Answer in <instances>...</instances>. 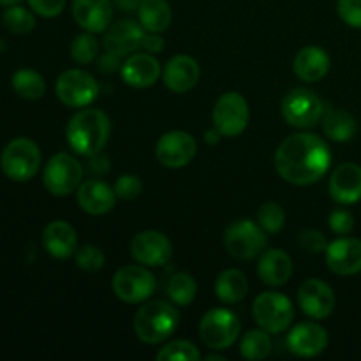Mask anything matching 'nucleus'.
Listing matches in <instances>:
<instances>
[{
    "mask_svg": "<svg viewBox=\"0 0 361 361\" xmlns=\"http://www.w3.org/2000/svg\"><path fill=\"white\" fill-rule=\"evenodd\" d=\"M331 152L326 141L312 133L286 137L275 152V169L293 185H310L326 175Z\"/></svg>",
    "mask_w": 361,
    "mask_h": 361,
    "instance_id": "nucleus-1",
    "label": "nucleus"
},
{
    "mask_svg": "<svg viewBox=\"0 0 361 361\" xmlns=\"http://www.w3.org/2000/svg\"><path fill=\"white\" fill-rule=\"evenodd\" d=\"M111 134V122L101 109H81L69 120L66 129L67 143L76 154L94 157L101 154Z\"/></svg>",
    "mask_w": 361,
    "mask_h": 361,
    "instance_id": "nucleus-2",
    "label": "nucleus"
},
{
    "mask_svg": "<svg viewBox=\"0 0 361 361\" xmlns=\"http://www.w3.org/2000/svg\"><path fill=\"white\" fill-rule=\"evenodd\" d=\"M178 324V310L162 300L145 303L134 317V331L145 344H161L168 341L176 331Z\"/></svg>",
    "mask_w": 361,
    "mask_h": 361,
    "instance_id": "nucleus-3",
    "label": "nucleus"
},
{
    "mask_svg": "<svg viewBox=\"0 0 361 361\" xmlns=\"http://www.w3.org/2000/svg\"><path fill=\"white\" fill-rule=\"evenodd\" d=\"M41 150L28 137H16L2 152L0 166L13 182H28L41 168Z\"/></svg>",
    "mask_w": 361,
    "mask_h": 361,
    "instance_id": "nucleus-4",
    "label": "nucleus"
},
{
    "mask_svg": "<svg viewBox=\"0 0 361 361\" xmlns=\"http://www.w3.org/2000/svg\"><path fill=\"white\" fill-rule=\"evenodd\" d=\"M254 321L268 334H282L291 326L295 319V309L291 300L282 293H261L252 303Z\"/></svg>",
    "mask_w": 361,
    "mask_h": 361,
    "instance_id": "nucleus-5",
    "label": "nucleus"
},
{
    "mask_svg": "<svg viewBox=\"0 0 361 361\" xmlns=\"http://www.w3.org/2000/svg\"><path fill=\"white\" fill-rule=\"evenodd\" d=\"M201 341L207 348L224 351L229 349L240 335V321L235 312L228 309H212L200 323Z\"/></svg>",
    "mask_w": 361,
    "mask_h": 361,
    "instance_id": "nucleus-6",
    "label": "nucleus"
},
{
    "mask_svg": "<svg viewBox=\"0 0 361 361\" xmlns=\"http://www.w3.org/2000/svg\"><path fill=\"white\" fill-rule=\"evenodd\" d=\"M282 116L286 122L298 129L317 126L324 116V104L312 90L295 88L282 99Z\"/></svg>",
    "mask_w": 361,
    "mask_h": 361,
    "instance_id": "nucleus-7",
    "label": "nucleus"
},
{
    "mask_svg": "<svg viewBox=\"0 0 361 361\" xmlns=\"http://www.w3.org/2000/svg\"><path fill=\"white\" fill-rule=\"evenodd\" d=\"M264 229L249 219L236 221L224 233V245L229 256L240 261H249L263 252L267 245Z\"/></svg>",
    "mask_w": 361,
    "mask_h": 361,
    "instance_id": "nucleus-8",
    "label": "nucleus"
},
{
    "mask_svg": "<svg viewBox=\"0 0 361 361\" xmlns=\"http://www.w3.org/2000/svg\"><path fill=\"white\" fill-rule=\"evenodd\" d=\"M83 168L80 161L69 154H56L46 164L42 182L53 196H67L81 185Z\"/></svg>",
    "mask_w": 361,
    "mask_h": 361,
    "instance_id": "nucleus-9",
    "label": "nucleus"
},
{
    "mask_svg": "<svg viewBox=\"0 0 361 361\" xmlns=\"http://www.w3.org/2000/svg\"><path fill=\"white\" fill-rule=\"evenodd\" d=\"M56 97L69 108H87L97 99L99 85L90 73L69 69L56 80Z\"/></svg>",
    "mask_w": 361,
    "mask_h": 361,
    "instance_id": "nucleus-10",
    "label": "nucleus"
},
{
    "mask_svg": "<svg viewBox=\"0 0 361 361\" xmlns=\"http://www.w3.org/2000/svg\"><path fill=\"white\" fill-rule=\"evenodd\" d=\"M249 116V104L238 92H228L221 95L214 106V126L221 136H240L247 129Z\"/></svg>",
    "mask_w": 361,
    "mask_h": 361,
    "instance_id": "nucleus-11",
    "label": "nucleus"
},
{
    "mask_svg": "<svg viewBox=\"0 0 361 361\" xmlns=\"http://www.w3.org/2000/svg\"><path fill=\"white\" fill-rule=\"evenodd\" d=\"M113 291L122 302L141 303L155 291V277L140 264H127L113 277Z\"/></svg>",
    "mask_w": 361,
    "mask_h": 361,
    "instance_id": "nucleus-12",
    "label": "nucleus"
},
{
    "mask_svg": "<svg viewBox=\"0 0 361 361\" xmlns=\"http://www.w3.org/2000/svg\"><path fill=\"white\" fill-rule=\"evenodd\" d=\"M197 154V143L185 130H169L162 134L155 147L157 161L166 168L178 169L189 164Z\"/></svg>",
    "mask_w": 361,
    "mask_h": 361,
    "instance_id": "nucleus-13",
    "label": "nucleus"
},
{
    "mask_svg": "<svg viewBox=\"0 0 361 361\" xmlns=\"http://www.w3.org/2000/svg\"><path fill=\"white\" fill-rule=\"evenodd\" d=\"M171 242L159 231H141L130 242V254L143 267H164L171 259Z\"/></svg>",
    "mask_w": 361,
    "mask_h": 361,
    "instance_id": "nucleus-14",
    "label": "nucleus"
},
{
    "mask_svg": "<svg viewBox=\"0 0 361 361\" xmlns=\"http://www.w3.org/2000/svg\"><path fill=\"white\" fill-rule=\"evenodd\" d=\"M298 305L312 319H326L335 309V295L326 282L309 279L298 291Z\"/></svg>",
    "mask_w": 361,
    "mask_h": 361,
    "instance_id": "nucleus-15",
    "label": "nucleus"
},
{
    "mask_svg": "<svg viewBox=\"0 0 361 361\" xmlns=\"http://www.w3.org/2000/svg\"><path fill=\"white\" fill-rule=\"evenodd\" d=\"M326 264L334 274L351 277L361 271V240L338 238L328 243Z\"/></svg>",
    "mask_w": 361,
    "mask_h": 361,
    "instance_id": "nucleus-16",
    "label": "nucleus"
},
{
    "mask_svg": "<svg viewBox=\"0 0 361 361\" xmlns=\"http://www.w3.org/2000/svg\"><path fill=\"white\" fill-rule=\"evenodd\" d=\"M328 345V334L316 323L296 324L288 335V348L300 358H314Z\"/></svg>",
    "mask_w": 361,
    "mask_h": 361,
    "instance_id": "nucleus-17",
    "label": "nucleus"
},
{
    "mask_svg": "<svg viewBox=\"0 0 361 361\" xmlns=\"http://www.w3.org/2000/svg\"><path fill=\"white\" fill-rule=\"evenodd\" d=\"M145 28L134 23L133 20H120L108 27L104 37L106 51H111L118 56L133 55L140 48H143Z\"/></svg>",
    "mask_w": 361,
    "mask_h": 361,
    "instance_id": "nucleus-18",
    "label": "nucleus"
},
{
    "mask_svg": "<svg viewBox=\"0 0 361 361\" xmlns=\"http://www.w3.org/2000/svg\"><path fill=\"white\" fill-rule=\"evenodd\" d=\"M330 196L338 204H355L361 200V168L355 162L338 166L330 178Z\"/></svg>",
    "mask_w": 361,
    "mask_h": 361,
    "instance_id": "nucleus-19",
    "label": "nucleus"
},
{
    "mask_svg": "<svg viewBox=\"0 0 361 361\" xmlns=\"http://www.w3.org/2000/svg\"><path fill=\"white\" fill-rule=\"evenodd\" d=\"M197 80H200V66L189 55L173 56L162 71V81L166 88L175 94H185L192 90Z\"/></svg>",
    "mask_w": 361,
    "mask_h": 361,
    "instance_id": "nucleus-20",
    "label": "nucleus"
},
{
    "mask_svg": "<svg viewBox=\"0 0 361 361\" xmlns=\"http://www.w3.org/2000/svg\"><path fill=\"white\" fill-rule=\"evenodd\" d=\"M73 16L81 28L92 34L108 30L113 18L111 0H74Z\"/></svg>",
    "mask_w": 361,
    "mask_h": 361,
    "instance_id": "nucleus-21",
    "label": "nucleus"
},
{
    "mask_svg": "<svg viewBox=\"0 0 361 361\" xmlns=\"http://www.w3.org/2000/svg\"><path fill=\"white\" fill-rule=\"evenodd\" d=\"M120 71L127 85L134 88H148L161 76V63L152 53H133Z\"/></svg>",
    "mask_w": 361,
    "mask_h": 361,
    "instance_id": "nucleus-22",
    "label": "nucleus"
},
{
    "mask_svg": "<svg viewBox=\"0 0 361 361\" xmlns=\"http://www.w3.org/2000/svg\"><path fill=\"white\" fill-rule=\"evenodd\" d=\"M115 189L101 180H87L78 187V204L90 215H104L115 207Z\"/></svg>",
    "mask_w": 361,
    "mask_h": 361,
    "instance_id": "nucleus-23",
    "label": "nucleus"
},
{
    "mask_svg": "<svg viewBox=\"0 0 361 361\" xmlns=\"http://www.w3.org/2000/svg\"><path fill=\"white\" fill-rule=\"evenodd\" d=\"M42 245L55 259H67L78 249L76 231L63 221H53L42 231Z\"/></svg>",
    "mask_w": 361,
    "mask_h": 361,
    "instance_id": "nucleus-24",
    "label": "nucleus"
},
{
    "mask_svg": "<svg viewBox=\"0 0 361 361\" xmlns=\"http://www.w3.org/2000/svg\"><path fill=\"white\" fill-rule=\"evenodd\" d=\"M293 71L300 80L316 83V81L323 80L330 71V56L319 46H307V48L300 49L298 55L295 56Z\"/></svg>",
    "mask_w": 361,
    "mask_h": 361,
    "instance_id": "nucleus-25",
    "label": "nucleus"
},
{
    "mask_svg": "<svg viewBox=\"0 0 361 361\" xmlns=\"http://www.w3.org/2000/svg\"><path fill=\"white\" fill-rule=\"evenodd\" d=\"M257 274L267 286H271V288L284 286L293 275L291 257L281 249L267 250L257 264Z\"/></svg>",
    "mask_w": 361,
    "mask_h": 361,
    "instance_id": "nucleus-26",
    "label": "nucleus"
},
{
    "mask_svg": "<svg viewBox=\"0 0 361 361\" xmlns=\"http://www.w3.org/2000/svg\"><path fill=\"white\" fill-rule=\"evenodd\" d=\"M247 291H249V281H247L245 274L235 268H229L224 270L215 281V293H217V298L222 303H238L245 298Z\"/></svg>",
    "mask_w": 361,
    "mask_h": 361,
    "instance_id": "nucleus-27",
    "label": "nucleus"
},
{
    "mask_svg": "<svg viewBox=\"0 0 361 361\" xmlns=\"http://www.w3.org/2000/svg\"><path fill=\"white\" fill-rule=\"evenodd\" d=\"M137 18L145 30L161 34L171 25V7L166 0H143L137 7Z\"/></svg>",
    "mask_w": 361,
    "mask_h": 361,
    "instance_id": "nucleus-28",
    "label": "nucleus"
},
{
    "mask_svg": "<svg viewBox=\"0 0 361 361\" xmlns=\"http://www.w3.org/2000/svg\"><path fill=\"white\" fill-rule=\"evenodd\" d=\"M323 129L330 140L344 143L356 134V120L351 113L344 111V109H331V111L324 113Z\"/></svg>",
    "mask_w": 361,
    "mask_h": 361,
    "instance_id": "nucleus-29",
    "label": "nucleus"
},
{
    "mask_svg": "<svg viewBox=\"0 0 361 361\" xmlns=\"http://www.w3.org/2000/svg\"><path fill=\"white\" fill-rule=\"evenodd\" d=\"M11 85H13L14 92L27 101H37L46 92L44 78L37 71L32 69L16 71L11 78Z\"/></svg>",
    "mask_w": 361,
    "mask_h": 361,
    "instance_id": "nucleus-30",
    "label": "nucleus"
},
{
    "mask_svg": "<svg viewBox=\"0 0 361 361\" xmlns=\"http://www.w3.org/2000/svg\"><path fill=\"white\" fill-rule=\"evenodd\" d=\"M166 293H168L169 300L175 305L187 307L196 298L197 284L192 275L185 274V271H180V274H175L169 279L168 286H166Z\"/></svg>",
    "mask_w": 361,
    "mask_h": 361,
    "instance_id": "nucleus-31",
    "label": "nucleus"
},
{
    "mask_svg": "<svg viewBox=\"0 0 361 361\" xmlns=\"http://www.w3.org/2000/svg\"><path fill=\"white\" fill-rule=\"evenodd\" d=\"M240 353L245 360L259 361L264 360L271 353V338L267 330H250L247 331L240 342Z\"/></svg>",
    "mask_w": 361,
    "mask_h": 361,
    "instance_id": "nucleus-32",
    "label": "nucleus"
},
{
    "mask_svg": "<svg viewBox=\"0 0 361 361\" xmlns=\"http://www.w3.org/2000/svg\"><path fill=\"white\" fill-rule=\"evenodd\" d=\"M4 25L9 32L18 35L28 34V32L34 30L35 27V18L30 11H27L21 6H11L7 7L6 13L2 16Z\"/></svg>",
    "mask_w": 361,
    "mask_h": 361,
    "instance_id": "nucleus-33",
    "label": "nucleus"
},
{
    "mask_svg": "<svg viewBox=\"0 0 361 361\" xmlns=\"http://www.w3.org/2000/svg\"><path fill=\"white\" fill-rule=\"evenodd\" d=\"M71 56L74 59V62L81 63H90L94 62L95 56H97L99 51V42L97 39L92 35V32H87V34H80L73 39L69 46Z\"/></svg>",
    "mask_w": 361,
    "mask_h": 361,
    "instance_id": "nucleus-34",
    "label": "nucleus"
},
{
    "mask_svg": "<svg viewBox=\"0 0 361 361\" xmlns=\"http://www.w3.org/2000/svg\"><path fill=\"white\" fill-rule=\"evenodd\" d=\"M200 351L189 341H173L157 353V361H197Z\"/></svg>",
    "mask_w": 361,
    "mask_h": 361,
    "instance_id": "nucleus-35",
    "label": "nucleus"
},
{
    "mask_svg": "<svg viewBox=\"0 0 361 361\" xmlns=\"http://www.w3.org/2000/svg\"><path fill=\"white\" fill-rule=\"evenodd\" d=\"M257 221H259V226L270 235H275V233L281 231L286 224V214L284 208L281 204L274 203H264L263 207L257 212Z\"/></svg>",
    "mask_w": 361,
    "mask_h": 361,
    "instance_id": "nucleus-36",
    "label": "nucleus"
},
{
    "mask_svg": "<svg viewBox=\"0 0 361 361\" xmlns=\"http://www.w3.org/2000/svg\"><path fill=\"white\" fill-rule=\"evenodd\" d=\"M106 263V256L99 247L85 245L76 252V264L78 268L85 271L101 270Z\"/></svg>",
    "mask_w": 361,
    "mask_h": 361,
    "instance_id": "nucleus-37",
    "label": "nucleus"
},
{
    "mask_svg": "<svg viewBox=\"0 0 361 361\" xmlns=\"http://www.w3.org/2000/svg\"><path fill=\"white\" fill-rule=\"evenodd\" d=\"M143 190V183L136 175H122L115 183V194L116 197L123 201H133Z\"/></svg>",
    "mask_w": 361,
    "mask_h": 361,
    "instance_id": "nucleus-38",
    "label": "nucleus"
},
{
    "mask_svg": "<svg viewBox=\"0 0 361 361\" xmlns=\"http://www.w3.org/2000/svg\"><path fill=\"white\" fill-rule=\"evenodd\" d=\"M337 11L345 25L361 28V0H338Z\"/></svg>",
    "mask_w": 361,
    "mask_h": 361,
    "instance_id": "nucleus-39",
    "label": "nucleus"
},
{
    "mask_svg": "<svg viewBox=\"0 0 361 361\" xmlns=\"http://www.w3.org/2000/svg\"><path fill=\"white\" fill-rule=\"evenodd\" d=\"M298 243L303 250L312 254L324 252L328 247V242L323 233L316 231V229H303L298 236Z\"/></svg>",
    "mask_w": 361,
    "mask_h": 361,
    "instance_id": "nucleus-40",
    "label": "nucleus"
},
{
    "mask_svg": "<svg viewBox=\"0 0 361 361\" xmlns=\"http://www.w3.org/2000/svg\"><path fill=\"white\" fill-rule=\"evenodd\" d=\"M28 6L42 18H55L66 7V0H28Z\"/></svg>",
    "mask_w": 361,
    "mask_h": 361,
    "instance_id": "nucleus-41",
    "label": "nucleus"
},
{
    "mask_svg": "<svg viewBox=\"0 0 361 361\" xmlns=\"http://www.w3.org/2000/svg\"><path fill=\"white\" fill-rule=\"evenodd\" d=\"M330 228L337 235H349L355 228V217L348 210H335L330 215Z\"/></svg>",
    "mask_w": 361,
    "mask_h": 361,
    "instance_id": "nucleus-42",
    "label": "nucleus"
},
{
    "mask_svg": "<svg viewBox=\"0 0 361 361\" xmlns=\"http://www.w3.org/2000/svg\"><path fill=\"white\" fill-rule=\"evenodd\" d=\"M120 56L115 55V53L111 51H106L104 55L99 59V69L102 71V73L109 74V73H115L116 69L120 67Z\"/></svg>",
    "mask_w": 361,
    "mask_h": 361,
    "instance_id": "nucleus-43",
    "label": "nucleus"
},
{
    "mask_svg": "<svg viewBox=\"0 0 361 361\" xmlns=\"http://www.w3.org/2000/svg\"><path fill=\"white\" fill-rule=\"evenodd\" d=\"M143 48L147 49L148 53H161L162 48H164V41H162V37L159 34H155V32H150V34H145V39H143Z\"/></svg>",
    "mask_w": 361,
    "mask_h": 361,
    "instance_id": "nucleus-44",
    "label": "nucleus"
},
{
    "mask_svg": "<svg viewBox=\"0 0 361 361\" xmlns=\"http://www.w3.org/2000/svg\"><path fill=\"white\" fill-rule=\"evenodd\" d=\"M141 2H143V0H113V4H115V6L122 11L137 9Z\"/></svg>",
    "mask_w": 361,
    "mask_h": 361,
    "instance_id": "nucleus-45",
    "label": "nucleus"
},
{
    "mask_svg": "<svg viewBox=\"0 0 361 361\" xmlns=\"http://www.w3.org/2000/svg\"><path fill=\"white\" fill-rule=\"evenodd\" d=\"M219 137H221V133H219V130L215 129L214 133H207V137H204V140H207V143H215V141H217Z\"/></svg>",
    "mask_w": 361,
    "mask_h": 361,
    "instance_id": "nucleus-46",
    "label": "nucleus"
},
{
    "mask_svg": "<svg viewBox=\"0 0 361 361\" xmlns=\"http://www.w3.org/2000/svg\"><path fill=\"white\" fill-rule=\"evenodd\" d=\"M21 0H0V6L11 7V6H20Z\"/></svg>",
    "mask_w": 361,
    "mask_h": 361,
    "instance_id": "nucleus-47",
    "label": "nucleus"
},
{
    "mask_svg": "<svg viewBox=\"0 0 361 361\" xmlns=\"http://www.w3.org/2000/svg\"><path fill=\"white\" fill-rule=\"evenodd\" d=\"M203 360L204 361H226L224 356H219V355H207Z\"/></svg>",
    "mask_w": 361,
    "mask_h": 361,
    "instance_id": "nucleus-48",
    "label": "nucleus"
}]
</instances>
